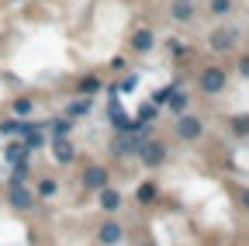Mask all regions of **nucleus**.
Listing matches in <instances>:
<instances>
[{"instance_id": "obj_1", "label": "nucleus", "mask_w": 249, "mask_h": 246, "mask_svg": "<svg viewBox=\"0 0 249 246\" xmlns=\"http://www.w3.org/2000/svg\"><path fill=\"white\" fill-rule=\"evenodd\" d=\"M135 142V152L142 156V163L156 167V163H163V146L160 142H152V139H132Z\"/></svg>"}, {"instance_id": "obj_2", "label": "nucleus", "mask_w": 249, "mask_h": 246, "mask_svg": "<svg viewBox=\"0 0 249 246\" xmlns=\"http://www.w3.org/2000/svg\"><path fill=\"white\" fill-rule=\"evenodd\" d=\"M197 87L204 90V94H218V90H225V70H204L201 73V80H197Z\"/></svg>"}, {"instance_id": "obj_3", "label": "nucleus", "mask_w": 249, "mask_h": 246, "mask_svg": "<svg viewBox=\"0 0 249 246\" xmlns=\"http://www.w3.org/2000/svg\"><path fill=\"white\" fill-rule=\"evenodd\" d=\"M235 28H218V32H211V49L214 52H229L232 45H235Z\"/></svg>"}, {"instance_id": "obj_4", "label": "nucleus", "mask_w": 249, "mask_h": 246, "mask_svg": "<svg viewBox=\"0 0 249 246\" xmlns=\"http://www.w3.org/2000/svg\"><path fill=\"white\" fill-rule=\"evenodd\" d=\"M52 156H55L59 163H73V156H76V152H73V142H66V135H55V139H52Z\"/></svg>"}, {"instance_id": "obj_5", "label": "nucleus", "mask_w": 249, "mask_h": 246, "mask_svg": "<svg viewBox=\"0 0 249 246\" xmlns=\"http://www.w3.org/2000/svg\"><path fill=\"white\" fill-rule=\"evenodd\" d=\"M83 184H87L90 191H101L104 184H107V170H104V167H90V170L83 173Z\"/></svg>"}, {"instance_id": "obj_6", "label": "nucleus", "mask_w": 249, "mask_h": 246, "mask_svg": "<svg viewBox=\"0 0 249 246\" xmlns=\"http://www.w3.org/2000/svg\"><path fill=\"white\" fill-rule=\"evenodd\" d=\"M177 135L180 139H197L201 135V121L197 118H180L177 121Z\"/></svg>"}, {"instance_id": "obj_7", "label": "nucleus", "mask_w": 249, "mask_h": 246, "mask_svg": "<svg viewBox=\"0 0 249 246\" xmlns=\"http://www.w3.org/2000/svg\"><path fill=\"white\" fill-rule=\"evenodd\" d=\"M118 239H121V226H118V222H104V226H101V243L111 246V243H118Z\"/></svg>"}, {"instance_id": "obj_8", "label": "nucleus", "mask_w": 249, "mask_h": 246, "mask_svg": "<svg viewBox=\"0 0 249 246\" xmlns=\"http://www.w3.org/2000/svg\"><path fill=\"white\" fill-rule=\"evenodd\" d=\"M170 11H173L177 21H187V18L194 14V4H191V0H173V7H170Z\"/></svg>"}, {"instance_id": "obj_9", "label": "nucleus", "mask_w": 249, "mask_h": 246, "mask_svg": "<svg viewBox=\"0 0 249 246\" xmlns=\"http://www.w3.org/2000/svg\"><path fill=\"white\" fill-rule=\"evenodd\" d=\"M118 205H121V194H118V191H107V188H101V208L114 211Z\"/></svg>"}, {"instance_id": "obj_10", "label": "nucleus", "mask_w": 249, "mask_h": 246, "mask_svg": "<svg viewBox=\"0 0 249 246\" xmlns=\"http://www.w3.org/2000/svg\"><path fill=\"white\" fill-rule=\"evenodd\" d=\"M97 90H101V80H97V76H87V80L80 83V94H83V97H93Z\"/></svg>"}, {"instance_id": "obj_11", "label": "nucleus", "mask_w": 249, "mask_h": 246, "mask_svg": "<svg viewBox=\"0 0 249 246\" xmlns=\"http://www.w3.org/2000/svg\"><path fill=\"white\" fill-rule=\"evenodd\" d=\"M135 49H142V52H149L152 49V32H145V28H142V32H135Z\"/></svg>"}, {"instance_id": "obj_12", "label": "nucleus", "mask_w": 249, "mask_h": 246, "mask_svg": "<svg viewBox=\"0 0 249 246\" xmlns=\"http://www.w3.org/2000/svg\"><path fill=\"white\" fill-rule=\"evenodd\" d=\"M80 114H90V97H80L70 104V118H80Z\"/></svg>"}, {"instance_id": "obj_13", "label": "nucleus", "mask_w": 249, "mask_h": 246, "mask_svg": "<svg viewBox=\"0 0 249 246\" xmlns=\"http://www.w3.org/2000/svg\"><path fill=\"white\" fill-rule=\"evenodd\" d=\"M111 121H114L118 129H132V125H128V118H124V111H121L114 101H111Z\"/></svg>"}, {"instance_id": "obj_14", "label": "nucleus", "mask_w": 249, "mask_h": 246, "mask_svg": "<svg viewBox=\"0 0 249 246\" xmlns=\"http://www.w3.org/2000/svg\"><path fill=\"white\" fill-rule=\"evenodd\" d=\"M11 201H14L18 208H28V205H31V194H28L24 188H14V191H11Z\"/></svg>"}, {"instance_id": "obj_15", "label": "nucleus", "mask_w": 249, "mask_h": 246, "mask_svg": "<svg viewBox=\"0 0 249 246\" xmlns=\"http://www.w3.org/2000/svg\"><path fill=\"white\" fill-rule=\"evenodd\" d=\"M21 146H24V149H38V146H42V132L28 129V132H24V142H21Z\"/></svg>"}, {"instance_id": "obj_16", "label": "nucleus", "mask_w": 249, "mask_h": 246, "mask_svg": "<svg viewBox=\"0 0 249 246\" xmlns=\"http://www.w3.org/2000/svg\"><path fill=\"white\" fill-rule=\"evenodd\" d=\"M232 129H235L239 135H249V114H235V118H232Z\"/></svg>"}, {"instance_id": "obj_17", "label": "nucleus", "mask_w": 249, "mask_h": 246, "mask_svg": "<svg viewBox=\"0 0 249 246\" xmlns=\"http://www.w3.org/2000/svg\"><path fill=\"white\" fill-rule=\"evenodd\" d=\"M152 198H156V188H152V184H142V188H139V201H145V205H149Z\"/></svg>"}, {"instance_id": "obj_18", "label": "nucleus", "mask_w": 249, "mask_h": 246, "mask_svg": "<svg viewBox=\"0 0 249 246\" xmlns=\"http://www.w3.org/2000/svg\"><path fill=\"white\" fill-rule=\"evenodd\" d=\"M229 7H232V0H211V11L214 14H225Z\"/></svg>"}, {"instance_id": "obj_19", "label": "nucleus", "mask_w": 249, "mask_h": 246, "mask_svg": "<svg viewBox=\"0 0 249 246\" xmlns=\"http://www.w3.org/2000/svg\"><path fill=\"white\" fill-rule=\"evenodd\" d=\"M14 111H18V114H21V118H24V114H28V111H31V101H28V97H21V101H18V104H14Z\"/></svg>"}, {"instance_id": "obj_20", "label": "nucleus", "mask_w": 249, "mask_h": 246, "mask_svg": "<svg viewBox=\"0 0 249 246\" xmlns=\"http://www.w3.org/2000/svg\"><path fill=\"white\" fill-rule=\"evenodd\" d=\"M21 152H24V146H7V160L18 163V160H21Z\"/></svg>"}, {"instance_id": "obj_21", "label": "nucleus", "mask_w": 249, "mask_h": 246, "mask_svg": "<svg viewBox=\"0 0 249 246\" xmlns=\"http://www.w3.org/2000/svg\"><path fill=\"white\" fill-rule=\"evenodd\" d=\"M14 177H18V180H24V177H28V163H24V160H18V167H14Z\"/></svg>"}, {"instance_id": "obj_22", "label": "nucleus", "mask_w": 249, "mask_h": 246, "mask_svg": "<svg viewBox=\"0 0 249 246\" xmlns=\"http://www.w3.org/2000/svg\"><path fill=\"white\" fill-rule=\"evenodd\" d=\"M128 149H132V139H118L114 142V152H128Z\"/></svg>"}, {"instance_id": "obj_23", "label": "nucleus", "mask_w": 249, "mask_h": 246, "mask_svg": "<svg viewBox=\"0 0 249 246\" xmlns=\"http://www.w3.org/2000/svg\"><path fill=\"white\" fill-rule=\"evenodd\" d=\"M139 114H142V121H152V118H156V108H152V104H145Z\"/></svg>"}, {"instance_id": "obj_24", "label": "nucleus", "mask_w": 249, "mask_h": 246, "mask_svg": "<svg viewBox=\"0 0 249 246\" xmlns=\"http://www.w3.org/2000/svg\"><path fill=\"white\" fill-rule=\"evenodd\" d=\"M0 129H4V132H21V121H4Z\"/></svg>"}, {"instance_id": "obj_25", "label": "nucleus", "mask_w": 249, "mask_h": 246, "mask_svg": "<svg viewBox=\"0 0 249 246\" xmlns=\"http://www.w3.org/2000/svg\"><path fill=\"white\" fill-rule=\"evenodd\" d=\"M52 191H55V184H52V180H45V184H42V188H38V194H45V198H49Z\"/></svg>"}, {"instance_id": "obj_26", "label": "nucleus", "mask_w": 249, "mask_h": 246, "mask_svg": "<svg viewBox=\"0 0 249 246\" xmlns=\"http://www.w3.org/2000/svg\"><path fill=\"white\" fill-rule=\"evenodd\" d=\"M70 132V121H55V135H66Z\"/></svg>"}, {"instance_id": "obj_27", "label": "nucleus", "mask_w": 249, "mask_h": 246, "mask_svg": "<svg viewBox=\"0 0 249 246\" xmlns=\"http://www.w3.org/2000/svg\"><path fill=\"white\" fill-rule=\"evenodd\" d=\"M239 70H242V76H249V56H246L242 63H239Z\"/></svg>"}, {"instance_id": "obj_28", "label": "nucleus", "mask_w": 249, "mask_h": 246, "mask_svg": "<svg viewBox=\"0 0 249 246\" xmlns=\"http://www.w3.org/2000/svg\"><path fill=\"white\" fill-rule=\"evenodd\" d=\"M242 198H246V205H249V191H246V194H242Z\"/></svg>"}]
</instances>
